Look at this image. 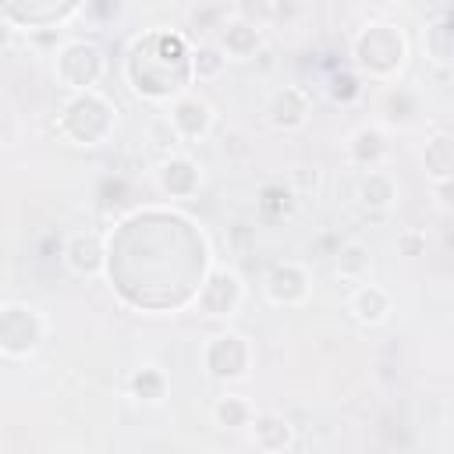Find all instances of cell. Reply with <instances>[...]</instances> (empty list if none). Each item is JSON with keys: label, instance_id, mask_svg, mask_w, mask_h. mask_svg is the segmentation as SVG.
Here are the masks:
<instances>
[{"label": "cell", "instance_id": "6da1fadb", "mask_svg": "<svg viewBox=\"0 0 454 454\" xmlns=\"http://www.w3.org/2000/svg\"><path fill=\"white\" fill-rule=\"evenodd\" d=\"M355 64L372 78H394L408 60V39L390 21H372L355 35Z\"/></svg>", "mask_w": 454, "mask_h": 454}, {"label": "cell", "instance_id": "7a4b0ae2", "mask_svg": "<svg viewBox=\"0 0 454 454\" xmlns=\"http://www.w3.org/2000/svg\"><path fill=\"white\" fill-rule=\"evenodd\" d=\"M114 124H117V110L96 89L74 92L64 103V114H60V131L74 145H99V142H106Z\"/></svg>", "mask_w": 454, "mask_h": 454}, {"label": "cell", "instance_id": "3957f363", "mask_svg": "<svg viewBox=\"0 0 454 454\" xmlns=\"http://www.w3.org/2000/svg\"><path fill=\"white\" fill-rule=\"evenodd\" d=\"M43 344V316L25 301L0 305V355L28 358Z\"/></svg>", "mask_w": 454, "mask_h": 454}, {"label": "cell", "instance_id": "277c9868", "mask_svg": "<svg viewBox=\"0 0 454 454\" xmlns=\"http://www.w3.org/2000/svg\"><path fill=\"white\" fill-rule=\"evenodd\" d=\"M202 365L213 380L220 383H238L248 376V365H252V344L248 337L234 333V330H223V333H213L202 348Z\"/></svg>", "mask_w": 454, "mask_h": 454}, {"label": "cell", "instance_id": "5b68a950", "mask_svg": "<svg viewBox=\"0 0 454 454\" xmlns=\"http://www.w3.org/2000/svg\"><path fill=\"white\" fill-rule=\"evenodd\" d=\"M103 53L96 43H64L57 50V60H53V71L60 78V85H67L71 92H85V89H96V82L103 78Z\"/></svg>", "mask_w": 454, "mask_h": 454}, {"label": "cell", "instance_id": "8992f818", "mask_svg": "<svg viewBox=\"0 0 454 454\" xmlns=\"http://www.w3.org/2000/svg\"><path fill=\"white\" fill-rule=\"evenodd\" d=\"M241 301H245V280L231 266L209 270V277L199 284V298H195L199 312L202 316H213V319L234 316L241 309Z\"/></svg>", "mask_w": 454, "mask_h": 454}, {"label": "cell", "instance_id": "52a82bcc", "mask_svg": "<svg viewBox=\"0 0 454 454\" xmlns=\"http://www.w3.org/2000/svg\"><path fill=\"white\" fill-rule=\"evenodd\" d=\"M60 259H64L67 273L71 277H82V280H96L106 270V248H103V241L92 231L67 234V241L60 248Z\"/></svg>", "mask_w": 454, "mask_h": 454}, {"label": "cell", "instance_id": "ba28073f", "mask_svg": "<svg viewBox=\"0 0 454 454\" xmlns=\"http://www.w3.org/2000/svg\"><path fill=\"white\" fill-rule=\"evenodd\" d=\"M167 117H170V124H174L181 142H199L213 128V106L195 92H177L170 110H167Z\"/></svg>", "mask_w": 454, "mask_h": 454}, {"label": "cell", "instance_id": "9c48e42d", "mask_svg": "<svg viewBox=\"0 0 454 454\" xmlns=\"http://www.w3.org/2000/svg\"><path fill=\"white\" fill-rule=\"evenodd\" d=\"M262 291L273 305L291 309V305H301L312 287H309V273L301 262H273L262 277Z\"/></svg>", "mask_w": 454, "mask_h": 454}, {"label": "cell", "instance_id": "30bf717a", "mask_svg": "<svg viewBox=\"0 0 454 454\" xmlns=\"http://www.w3.org/2000/svg\"><path fill=\"white\" fill-rule=\"evenodd\" d=\"M156 184L170 199H192L202 188V167L184 153H170L156 170Z\"/></svg>", "mask_w": 454, "mask_h": 454}, {"label": "cell", "instance_id": "8fae6325", "mask_svg": "<svg viewBox=\"0 0 454 454\" xmlns=\"http://www.w3.org/2000/svg\"><path fill=\"white\" fill-rule=\"evenodd\" d=\"M309 117H312V99L298 85H284L280 92H273V99L266 106V121L277 131H298L309 124Z\"/></svg>", "mask_w": 454, "mask_h": 454}, {"label": "cell", "instance_id": "7c38bea8", "mask_svg": "<svg viewBox=\"0 0 454 454\" xmlns=\"http://www.w3.org/2000/svg\"><path fill=\"white\" fill-rule=\"evenodd\" d=\"M248 433H252V443L255 450H266V454H280L287 447H294V426L280 415V411H255V419L248 422Z\"/></svg>", "mask_w": 454, "mask_h": 454}, {"label": "cell", "instance_id": "4fadbf2b", "mask_svg": "<svg viewBox=\"0 0 454 454\" xmlns=\"http://www.w3.org/2000/svg\"><path fill=\"white\" fill-rule=\"evenodd\" d=\"M348 316L362 326H380L390 316V294L380 284H358L348 294Z\"/></svg>", "mask_w": 454, "mask_h": 454}, {"label": "cell", "instance_id": "5bb4252c", "mask_svg": "<svg viewBox=\"0 0 454 454\" xmlns=\"http://www.w3.org/2000/svg\"><path fill=\"white\" fill-rule=\"evenodd\" d=\"M259 43H262L259 25H252V21H245V18H231V21H223L220 32H216V46L223 50L227 60H248V57H255Z\"/></svg>", "mask_w": 454, "mask_h": 454}, {"label": "cell", "instance_id": "9a60e30c", "mask_svg": "<svg viewBox=\"0 0 454 454\" xmlns=\"http://www.w3.org/2000/svg\"><path fill=\"white\" fill-rule=\"evenodd\" d=\"M344 149H348V160H351L355 167L372 170V167H380V160L387 156V135H383V128H376V124H362V128L351 131V138H348Z\"/></svg>", "mask_w": 454, "mask_h": 454}, {"label": "cell", "instance_id": "2e32d148", "mask_svg": "<svg viewBox=\"0 0 454 454\" xmlns=\"http://www.w3.org/2000/svg\"><path fill=\"white\" fill-rule=\"evenodd\" d=\"M358 202L372 213H387L394 202H397V181L387 174V170H365V177L358 181Z\"/></svg>", "mask_w": 454, "mask_h": 454}, {"label": "cell", "instance_id": "e0dca14e", "mask_svg": "<svg viewBox=\"0 0 454 454\" xmlns=\"http://www.w3.org/2000/svg\"><path fill=\"white\" fill-rule=\"evenodd\" d=\"M426 174L433 184H450V174H454V142L447 131L433 135L426 142Z\"/></svg>", "mask_w": 454, "mask_h": 454}, {"label": "cell", "instance_id": "ac0fdd59", "mask_svg": "<svg viewBox=\"0 0 454 454\" xmlns=\"http://www.w3.org/2000/svg\"><path fill=\"white\" fill-rule=\"evenodd\" d=\"M223 67H227V57H223V50L216 43H199L188 53V78L199 82V85L202 82H216L223 74Z\"/></svg>", "mask_w": 454, "mask_h": 454}, {"label": "cell", "instance_id": "d6986e66", "mask_svg": "<svg viewBox=\"0 0 454 454\" xmlns=\"http://www.w3.org/2000/svg\"><path fill=\"white\" fill-rule=\"evenodd\" d=\"M252 419H255V408L241 394H223L213 401V422L220 429H248Z\"/></svg>", "mask_w": 454, "mask_h": 454}, {"label": "cell", "instance_id": "ffe728a7", "mask_svg": "<svg viewBox=\"0 0 454 454\" xmlns=\"http://www.w3.org/2000/svg\"><path fill=\"white\" fill-rule=\"evenodd\" d=\"M167 372L163 369H156V365H142V369H135L131 376H128V390H131V397L135 401H145V404H160L163 397H167Z\"/></svg>", "mask_w": 454, "mask_h": 454}, {"label": "cell", "instance_id": "44dd1931", "mask_svg": "<svg viewBox=\"0 0 454 454\" xmlns=\"http://www.w3.org/2000/svg\"><path fill=\"white\" fill-rule=\"evenodd\" d=\"M333 273H340L344 280H362L369 273V252H365V245L344 241L337 248V255H333Z\"/></svg>", "mask_w": 454, "mask_h": 454}, {"label": "cell", "instance_id": "7402d4cb", "mask_svg": "<svg viewBox=\"0 0 454 454\" xmlns=\"http://www.w3.org/2000/svg\"><path fill=\"white\" fill-rule=\"evenodd\" d=\"M291 206H294V192L284 188V184H266V188L259 192V209H262L266 216H284Z\"/></svg>", "mask_w": 454, "mask_h": 454}, {"label": "cell", "instance_id": "603a6c76", "mask_svg": "<svg viewBox=\"0 0 454 454\" xmlns=\"http://www.w3.org/2000/svg\"><path fill=\"white\" fill-rule=\"evenodd\" d=\"M447 35H450V28H447V18L440 14L436 25L426 28V46H429V53H433L436 64H447V60H450V43H447Z\"/></svg>", "mask_w": 454, "mask_h": 454}, {"label": "cell", "instance_id": "cb8c5ba5", "mask_svg": "<svg viewBox=\"0 0 454 454\" xmlns=\"http://www.w3.org/2000/svg\"><path fill=\"white\" fill-rule=\"evenodd\" d=\"M149 135H153V142H156L160 149H174V145L181 142L167 114H160V117H153V121H149Z\"/></svg>", "mask_w": 454, "mask_h": 454}, {"label": "cell", "instance_id": "d4e9b609", "mask_svg": "<svg viewBox=\"0 0 454 454\" xmlns=\"http://www.w3.org/2000/svg\"><path fill=\"white\" fill-rule=\"evenodd\" d=\"M316 188H319V170H316V167L294 170V177H291V192H294V195H309V192H316Z\"/></svg>", "mask_w": 454, "mask_h": 454}, {"label": "cell", "instance_id": "484cf974", "mask_svg": "<svg viewBox=\"0 0 454 454\" xmlns=\"http://www.w3.org/2000/svg\"><path fill=\"white\" fill-rule=\"evenodd\" d=\"M270 0H241V14L238 18H245V21H252V25H259L262 28V21H270Z\"/></svg>", "mask_w": 454, "mask_h": 454}, {"label": "cell", "instance_id": "4316f807", "mask_svg": "<svg viewBox=\"0 0 454 454\" xmlns=\"http://www.w3.org/2000/svg\"><path fill=\"white\" fill-rule=\"evenodd\" d=\"M330 96H333V99H344V103H348V99H355V96H358L355 78H351V74H337V78H333V85H330Z\"/></svg>", "mask_w": 454, "mask_h": 454}, {"label": "cell", "instance_id": "83f0119b", "mask_svg": "<svg viewBox=\"0 0 454 454\" xmlns=\"http://www.w3.org/2000/svg\"><path fill=\"white\" fill-rule=\"evenodd\" d=\"M397 245H401L408 255H419V248L426 245V238H422L419 231H408V234H401V241H397Z\"/></svg>", "mask_w": 454, "mask_h": 454}, {"label": "cell", "instance_id": "f1b7e54d", "mask_svg": "<svg viewBox=\"0 0 454 454\" xmlns=\"http://www.w3.org/2000/svg\"><path fill=\"white\" fill-rule=\"evenodd\" d=\"M11 39H14V32H11V25L0 18V50H7V46H11Z\"/></svg>", "mask_w": 454, "mask_h": 454}, {"label": "cell", "instance_id": "f546056e", "mask_svg": "<svg viewBox=\"0 0 454 454\" xmlns=\"http://www.w3.org/2000/svg\"><path fill=\"white\" fill-rule=\"evenodd\" d=\"M376 4H383V7H390V4H397V0H376Z\"/></svg>", "mask_w": 454, "mask_h": 454}]
</instances>
